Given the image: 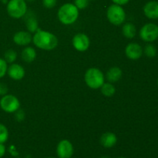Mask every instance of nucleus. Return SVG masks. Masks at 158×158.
Masks as SVG:
<instances>
[{
  "label": "nucleus",
  "mask_w": 158,
  "mask_h": 158,
  "mask_svg": "<svg viewBox=\"0 0 158 158\" xmlns=\"http://www.w3.org/2000/svg\"><path fill=\"white\" fill-rule=\"evenodd\" d=\"M48 158H54V157H48Z\"/></svg>",
  "instance_id": "nucleus-36"
},
{
  "label": "nucleus",
  "mask_w": 158,
  "mask_h": 158,
  "mask_svg": "<svg viewBox=\"0 0 158 158\" xmlns=\"http://www.w3.org/2000/svg\"><path fill=\"white\" fill-rule=\"evenodd\" d=\"M89 1H94V0H89Z\"/></svg>",
  "instance_id": "nucleus-35"
},
{
  "label": "nucleus",
  "mask_w": 158,
  "mask_h": 158,
  "mask_svg": "<svg viewBox=\"0 0 158 158\" xmlns=\"http://www.w3.org/2000/svg\"><path fill=\"white\" fill-rule=\"evenodd\" d=\"M8 91H9V88L7 85L6 83H0V97L6 95L8 94Z\"/></svg>",
  "instance_id": "nucleus-27"
},
{
  "label": "nucleus",
  "mask_w": 158,
  "mask_h": 158,
  "mask_svg": "<svg viewBox=\"0 0 158 158\" xmlns=\"http://www.w3.org/2000/svg\"><path fill=\"white\" fill-rule=\"evenodd\" d=\"M100 144L105 148H111L117 143V137L112 132H106L100 137Z\"/></svg>",
  "instance_id": "nucleus-15"
},
{
  "label": "nucleus",
  "mask_w": 158,
  "mask_h": 158,
  "mask_svg": "<svg viewBox=\"0 0 158 158\" xmlns=\"http://www.w3.org/2000/svg\"><path fill=\"white\" fill-rule=\"evenodd\" d=\"M89 0H75L74 1V5L76 7L80 10V9H84L89 5Z\"/></svg>",
  "instance_id": "nucleus-24"
},
{
  "label": "nucleus",
  "mask_w": 158,
  "mask_h": 158,
  "mask_svg": "<svg viewBox=\"0 0 158 158\" xmlns=\"http://www.w3.org/2000/svg\"><path fill=\"white\" fill-rule=\"evenodd\" d=\"M43 5L46 9H52L56 5L57 0H42Z\"/></svg>",
  "instance_id": "nucleus-25"
},
{
  "label": "nucleus",
  "mask_w": 158,
  "mask_h": 158,
  "mask_svg": "<svg viewBox=\"0 0 158 158\" xmlns=\"http://www.w3.org/2000/svg\"><path fill=\"white\" fill-rule=\"evenodd\" d=\"M118 158H126V157H118Z\"/></svg>",
  "instance_id": "nucleus-33"
},
{
  "label": "nucleus",
  "mask_w": 158,
  "mask_h": 158,
  "mask_svg": "<svg viewBox=\"0 0 158 158\" xmlns=\"http://www.w3.org/2000/svg\"><path fill=\"white\" fill-rule=\"evenodd\" d=\"M157 86H158V79H157Z\"/></svg>",
  "instance_id": "nucleus-34"
},
{
  "label": "nucleus",
  "mask_w": 158,
  "mask_h": 158,
  "mask_svg": "<svg viewBox=\"0 0 158 158\" xmlns=\"http://www.w3.org/2000/svg\"><path fill=\"white\" fill-rule=\"evenodd\" d=\"M86 84L89 88L94 89H100L105 83V77L103 73L97 68H89L86 70L84 75Z\"/></svg>",
  "instance_id": "nucleus-3"
},
{
  "label": "nucleus",
  "mask_w": 158,
  "mask_h": 158,
  "mask_svg": "<svg viewBox=\"0 0 158 158\" xmlns=\"http://www.w3.org/2000/svg\"><path fill=\"white\" fill-rule=\"evenodd\" d=\"M4 59L6 62L9 64H12L17 59V52L14 49H9L6 50L4 53Z\"/></svg>",
  "instance_id": "nucleus-21"
},
{
  "label": "nucleus",
  "mask_w": 158,
  "mask_h": 158,
  "mask_svg": "<svg viewBox=\"0 0 158 158\" xmlns=\"http://www.w3.org/2000/svg\"><path fill=\"white\" fill-rule=\"evenodd\" d=\"M32 43L37 48L43 50L51 51L58 46V39L53 33L42 30L39 28L32 36Z\"/></svg>",
  "instance_id": "nucleus-1"
},
{
  "label": "nucleus",
  "mask_w": 158,
  "mask_h": 158,
  "mask_svg": "<svg viewBox=\"0 0 158 158\" xmlns=\"http://www.w3.org/2000/svg\"><path fill=\"white\" fill-rule=\"evenodd\" d=\"M122 33L123 36L127 39H134L137 33L136 26L132 23H126L123 25L122 27Z\"/></svg>",
  "instance_id": "nucleus-18"
},
{
  "label": "nucleus",
  "mask_w": 158,
  "mask_h": 158,
  "mask_svg": "<svg viewBox=\"0 0 158 158\" xmlns=\"http://www.w3.org/2000/svg\"><path fill=\"white\" fill-rule=\"evenodd\" d=\"M57 17L62 24L69 26L78 19L79 9L73 3H65L59 9Z\"/></svg>",
  "instance_id": "nucleus-2"
},
{
  "label": "nucleus",
  "mask_w": 158,
  "mask_h": 158,
  "mask_svg": "<svg viewBox=\"0 0 158 158\" xmlns=\"http://www.w3.org/2000/svg\"><path fill=\"white\" fill-rule=\"evenodd\" d=\"M0 1H2V2H5V3L7 2V0H0Z\"/></svg>",
  "instance_id": "nucleus-31"
},
{
  "label": "nucleus",
  "mask_w": 158,
  "mask_h": 158,
  "mask_svg": "<svg viewBox=\"0 0 158 158\" xmlns=\"http://www.w3.org/2000/svg\"><path fill=\"white\" fill-rule=\"evenodd\" d=\"M143 13L147 18L150 19H158V2L150 1L143 6Z\"/></svg>",
  "instance_id": "nucleus-13"
},
{
  "label": "nucleus",
  "mask_w": 158,
  "mask_h": 158,
  "mask_svg": "<svg viewBox=\"0 0 158 158\" xmlns=\"http://www.w3.org/2000/svg\"><path fill=\"white\" fill-rule=\"evenodd\" d=\"M8 63L3 58H0V79L4 77L7 73Z\"/></svg>",
  "instance_id": "nucleus-23"
},
{
  "label": "nucleus",
  "mask_w": 158,
  "mask_h": 158,
  "mask_svg": "<svg viewBox=\"0 0 158 158\" xmlns=\"http://www.w3.org/2000/svg\"><path fill=\"white\" fill-rule=\"evenodd\" d=\"M0 107L8 114H13L20 108V102L15 96L6 94L0 100Z\"/></svg>",
  "instance_id": "nucleus-6"
},
{
  "label": "nucleus",
  "mask_w": 158,
  "mask_h": 158,
  "mask_svg": "<svg viewBox=\"0 0 158 158\" xmlns=\"http://www.w3.org/2000/svg\"><path fill=\"white\" fill-rule=\"evenodd\" d=\"M106 18L114 26H120L126 20V12L121 6L113 4L108 7Z\"/></svg>",
  "instance_id": "nucleus-5"
},
{
  "label": "nucleus",
  "mask_w": 158,
  "mask_h": 158,
  "mask_svg": "<svg viewBox=\"0 0 158 158\" xmlns=\"http://www.w3.org/2000/svg\"><path fill=\"white\" fill-rule=\"evenodd\" d=\"M143 52L146 56L149 57V58H153V57H155L157 56V49L154 45L150 43L145 46L144 49H143Z\"/></svg>",
  "instance_id": "nucleus-20"
},
{
  "label": "nucleus",
  "mask_w": 158,
  "mask_h": 158,
  "mask_svg": "<svg viewBox=\"0 0 158 158\" xmlns=\"http://www.w3.org/2000/svg\"><path fill=\"white\" fill-rule=\"evenodd\" d=\"M24 17L25 22H26V29H28V32H32V33L36 32L37 29H39V23L33 12H28L27 11Z\"/></svg>",
  "instance_id": "nucleus-14"
},
{
  "label": "nucleus",
  "mask_w": 158,
  "mask_h": 158,
  "mask_svg": "<svg viewBox=\"0 0 158 158\" xmlns=\"http://www.w3.org/2000/svg\"><path fill=\"white\" fill-rule=\"evenodd\" d=\"M72 43L76 50L79 52H85L90 46V40L86 34L78 33L73 36Z\"/></svg>",
  "instance_id": "nucleus-8"
},
{
  "label": "nucleus",
  "mask_w": 158,
  "mask_h": 158,
  "mask_svg": "<svg viewBox=\"0 0 158 158\" xmlns=\"http://www.w3.org/2000/svg\"><path fill=\"white\" fill-rule=\"evenodd\" d=\"M139 35L143 41L148 43L156 41L158 39V26L154 23H146L140 29Z\"/></svg>",
  "instance_id": "nucleus-7"
},
{
  "label": "nucleus",
  "mask_w": 158,
  "mask_h": 158,
  "mask_svg": "<svg viewBox=\"0 0 158 158\" xmlns=\"http://www.w3.org/2000/svg\"><path fill=\"white\" fill-rule=\"evenodd\" d=\"M101 94L106 97H110L115 94L116 87L112 84V83H104L100 87Z\"/></svg>",
  "instance_id": "nucleus-19"
},
{
  "label": "nucleus",
  "mask_w": 158,
  "mask_h": 158,
  "mask_svg": "<svg viewBox=\"0 0 158 158\" xmlns=\"http://www.w3.org/2000/svg\"><path fill=\"white\" fill-rule=\"evenodd\" d=\"M9 139V131L2 123H0V143H5Z\"/></svg>",
  "instance_id": "nucleus-22"
},
{
  "label": "nucleus",
  "mask_w": 158,
  "mask_h": 158,
  "mask_svg": "<svg viewBox=\"0 0 158 158\" xmlns=\"http://www.w3.org/2000/svg\"><path fill=\"white\" fill-rule=\"evenodd\" d=\"M26 2H32L35 1V0H25Z\"/></svg>",
  "instance_id": "nucleus-30"
},
{
  "label": "nucleus",
  "mask_w": 158,
  "mask_h": 158,
  "mask_svg": "<svg viewBox=\"0 0 158 158\" xmlns=\"http://www.w3.org/2000/svg\"><path fill=\"white\" fill-rule=\"evenodd\" d=\"M25 112L22 110L19 109L16 112H15V119L16 121L18 122H22L25 119Z\"/></svg>",
  "instance_id": "nucleus-26"
},
{
  "label": "nucleus",
  "mask_w": 158,
  "mask_h": 158,
  "mask_svg": "<svg viewBox=\"0 0 158 158\" xmlns=\"http://www.w3.org/2000/svg\"><path fill=\"white\" fill-rule=\"evenodd\" d=\"M21 57L23 61L30 63L33 62L36 58V51L34 48L31 47V46H27L22 51Z\"/></svg>",
  "instance_id": "nucleus-17"
},
{
  "label": "nucleus",
  "mask_w": 158,
  "mask_h": 158,
  "mask_svg": "<svg viewBox=\"0 0 158 158\" xmlns=\"http://www.w3.org/2000/svg\"><path fill=\"white\" fill-rule=\"evenodd\" d=\"M143 48L137 43H131L125 48V55L131 60H137L143 55Z\"/></svg>",
  "instance_id": "nucleus-10"
},
{
  "label": "nucleus",
  "mask_w": 158,
  "mask_h": 158,
  "mask_svg": "<svg viewBox=\"0 0 158 158\" xmlns=\"http://www.w3.org/2000/svg\"><path fill=\"white\" fill-rule=\"evenodd\" d=\"M100 158H108V157H100Z\"/></svg>",
  "instance_id": "nucleus-32"
},
{
  "label": "nucleus",
  "mask_w": 158,
  "mask_h": 158,
  "mask_svg": "<svg viewBox=\"0 0 158 158\" xmlns=\"http://www.w3.org/2000/svg\"><path fill=\"white\" fill-rule=\"evenodd\" d=\"M7 74L12 80L19 81L24 78L26 72H25L24 68L21 65L13 63L10 64V66H8Z\"/></svg>",
  "instance_id": "nucleus-11"
},
{
  "label": "nucleus",
  "mask_w": 158,
  "mask_h": 158,
  "mask_svg": "<svg viewBox=\"0 0 158 158\" xmlns=\"http://www.w3.org/2000/svg\"><path fill=\"white\" fill-rule=\"evenodd\" d=\"M7 13L11 18L19 19L27 12V4L25 0H9L6 6Z\"/></svg>",
  "instance_id": "nucleus-4"
},
{
  "label": "nucleus",
  "mask_w": 158,
  "mask_h": 158,
  "mask_svg": "<svg viewBox=\"0 0 158 158\" xmlns=\"http://www.w3.org/2000/svg\"><path fill=\"white\" fill-rule=\"evenodd\" d=\"M122 75H123L122 69L117 66H114V67H111L106 72V80L110 83H116L121 79Z\"/></svg>",
  "instance_id": "nucleus-16"
},
{
  "label": "nucleus",
  "mask_w": 158,
  "mask_h": 158,
  "mask_svg": "<svg viewBox=\"0 0 158 158\" xmlns=\"http://www.w3.org/2000/svg\"><path fill=\"white\" fill-rule=\"evenodd\" d=\"M73 143L68 140H62L56 147V154L59 158H71L73 155Z\"/></svg>",
  "instance_id": "nucleus-9"
},
{
  "label": "nucleus",
  "mask_w": 158,
  "mask_h": 158,
  "mask_svg": "<svg viewBox=\"0 0 158 158\" xmlns=\"http://www.w3.org/2000/svg\"><path fill=\"white\" fill-rule=\"evenodd\" d=\"M114 4L119 5V6H124V5L127 4L130 2V0H112Z\"/></svg>",
  "instance_id": "nucleus-28"
},
{
  "label": "nucleus",
  "mask_w": 158,
  "mask_h": 158,
  "mask_svg": "<svg viewBox=\"0 0 158 158\" xmlns=\"http://www.w3.org/2000/svg\"><path fill=\"white\" fill-rule=\"evenodd\" d=\"M6 148L4 143H0V158L4 157V155L6 154Z\"/></svg>",
  "instance_id": "nucleus-29"
},
{
  "label": "nucleus",
  "mask_w": 158,
  "mask_h": 158,
  "mask_svg": "<svg viewBox=\"0 0 158 158\" xmlns=\"http://www.w3.org/2000/svg\"><path fill=\"white\" fill-rule=\"evenodd\" d=\"M32 41V36L29 32L19 31L13 35V42L18 46H27Z\"/></svg>",
  "instance_id": "nucleus-12"
}]
</instances>
